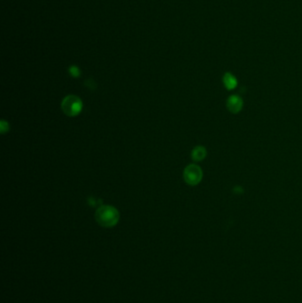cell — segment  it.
I'll return each instance as SVG.
<instances>
[{
    "label": "cell",
    "mask_w": 302,
    "mask_h": 303,
    "mask_svg": "<svg viewBox=\"0 0 302 303\" xmlns=\"http://www.w3.org/2000/svg\"><path fill=\"white\" fill-rule=\"evenodd\" d=\"M95 218L97 223L105 228L115 226L120 220V213L114 206L109 205L100 206L96 210Z\"/></svg>",
    "instance_id": "6da1fadb"
},
{
    "label": "cell",
    "mask_w": 302,
    "mask_h": 303,
    "mask_svg": "<svg viewBox=\"0 0 302 303\" xmlns=\"http://www.w3.org/2000/svg\"><path fill=\"white\" fill-rule=\"evenodd\" d=\"M61 109L65 115L69 117L80 115L83 110V101L76 95H68L64 97L61 103Z\"/></svg>",
    "instance_id": "7a4b0ae2"
},
{
    "label": "cell",
    "mask_w": 302,
    "mask_h": 303,
    "mask_svg": "<svg viewBox=\"0 0 302 303\" xmlns=\"http://www.w3.org/2000/svg\"><path fill=\"white\" fill-rule=\"evenodd\" d=\"M203 177V171L196 164H190L183 170V179L187 184L194 186L199 184Z\"/></svg>",
    "instance_id": "3957f363"
},
{
    "label": "cell",
    "mask_w": 302,
    "mask_h": 303,
    "mask_svg": "<svg viewBox=\"0 0 302 303\" xmlns=\"http://www.w3.org/2000/svg\"><path fill=\"white\" fill-rule=\"evenodd\" d=\"M243 106H244L243 98L238 95H231L227 98L226 101L227 109L232 114L239 113L243 108Z\"/></svg>",
    "instance_id": "277c9868"
},
{
    "label": "cell",
    "mask_w": 302,
    "mask_h": 303,
    "mask_svg": "<svg viewBox=\"0 0 302 303\" xmlns=\"http://www.w3.org/2000/svg\"><path fill=\"white\" fill-rule=\"evenodd\" d=\"M222 83L224 84L225 88L228 90H234L238 85V80L231 73H225L222 76Z\"/></svg>",
    "instance_id": "5b68a950"
},
{
    "label": "cell",
    "mask_w": 302,
    "mask_h": 303,
    "mask_svg": "<svg viewBox=\"0 0 302 303\" xmlns=\"http://www.w3.org/2000/svg\"><path fill=\"white\" fill-rule=\"evenodd\" d=\"M192 158L194 161H203L206 156V150L202 145H197L192 151Z\"/></svg>",
    "instance_id": "8992f818"
},
{
    "label": "cell",
    "mask_w": 302,
    "mask_h": 303,
    "mask_svg": "<svg viewBox=\"0 0 302 303\" xmlns=\"http://www.w3.org/2000/svg\"><path fill=\"white\" fill-rule=\"evenodd\" d=\"M69 73H70L71 76H73L74 77H78L80 76V70L79 68L76 67V66H72L70 68H69Z\"/></svg>",
    "instance_id": "52a82bcc"
},
{
    "label": "cell",
    "mask_w": 302,
    "mask_h": 303,
    "mask_svg": "<svg viewBox=\"0 0 302 303\" xmlns=\"http://www.w3.org/2000/svg\"><path fill=\"white\" fill-rule=\"evenodd\" d=\"M0 129H1V133L4 134L7 132L9 130V125H8V123L5 122V121H1L0 123Z\"/></svg>",
    "instance_id": "ba28073f"
}]
</instances>
